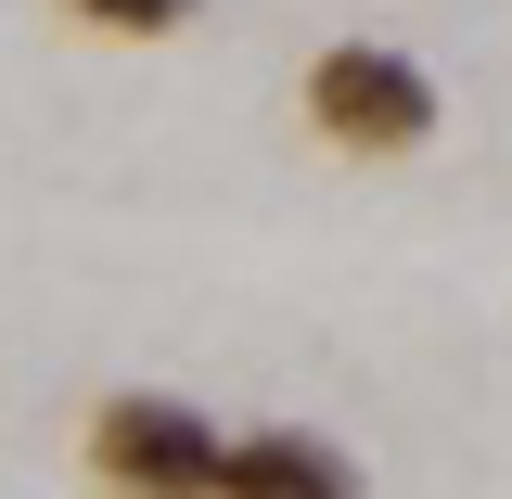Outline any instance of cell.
Listing matches in <instances>:
<instances>
[{"label":"cell","mask_w":512,"mask_h":499,"mask_svg":"<svg viewBox=\"0 0 512 499\" xmlns=\"http://www.w3.org/2000/svg\"><path fill=\"white\" fill-rule=\"evenodd\" d=\"M295 116H308L320 154H346V167H397V154H423L448 116L436 64L397 52V39H320L308 77H295Z\"/></svg>","instance_id":"1"},{"label":"cell","mask_w":512,"mask_h":499,"mask_svg":"<svg viewBox=\"0 0 512 499\" xmlns=\"http://www.w3.org/2000/svg\"><path fill=\"white\" fill-rule=\"evenodd\" d=\"M77 461H90L103 499H218V474H231V423L192 410V397H167V384H116V397H90Z\"/></svg>","instance_id":"2"},{"label":"cell","mask_w":512,"mask_h":499,"mask_svg":"<svg viewBox=\"0 0 512 499\" xmlns=\"http://www.w3.org/2000/svg\"><path fill=\"white\" fill-rule=\"evenodd\" d=\"M218 499H372V474H359V448L320 436V423H231Z\"/></svg>","instance_id":"3"},{"label":"cell","mask_w":512,"mask_h":499,"mask_svg":"<svg viewBox=\"0 0 512 499\" xmlns=\"http://www.w3.org/2000/svg\"><path fill=\"white\" fill-rule=\"evenodd\" d=\"M64 26H90V39H180L205 0H52Z\"/></svg>","instance_id":"4"}]
</instances>
